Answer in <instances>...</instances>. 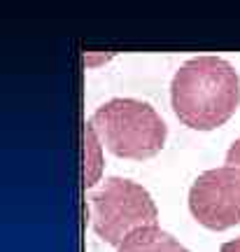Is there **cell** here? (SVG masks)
Returning a JSON list of instances; mask_svg holds the SVG:
<instances>
[{
	"instance_id": "1",
	"label": "cell",
	"mask_w": 240,
	"mask_h": 252,
	"mask_svg": "<svg viewBox=\"0 0 240 252\" xmlns=\"http://www.w3.org/2000/svg\"><path fill=\"white\" fill-rule=\"evenodd\" d=\"M170 105L184 126L214 131L226 124L240 105L238 72L219 56L189 59L173 75Z\"/></svg>"
},
{
	"instance_id": "2",
	"label": "cell",
	"mask_w": 240,
	"mask_h": 252,
	"mask_svg": "<svg viewBox=\"0 0 240 252\" xmlns=\"http://www.w3.org/2000/svg\"><path fill=\"white\" fill-rule=\"evenodd\" d=\"M89 126L98 143L119 159L145 161L163 150L168 128L150 103L135 98H112L93 112Z\"/></svg>"
},
{
	"instance_id": "3",
	"label": "cell",
	"mask_w": 240,
	"mask_h": 252,
	"mask_svg": "<svg viewBox=\"0 0 240 252\" xmlns=\"http://www.w3.org/2000/svg\"><path fill=\"white\" fill-rule=\"evenodd\" d=\"M91 226L100 241L119 245L135 229L156 226V203L150 191L126 178H107L89 196Z\"/></svg>"
},
{
	"instance_id": "4",
	"label": "cell",
	"mask_w": 240,
	"mask_h": 252,
	"mask_svg": "<svg viewBox=\"0 0 240 252\" xmlns=\"http://www.w3.org/2000/svg\"><path fill=\"white\" fill-rule=\"evenodd\" d=\"M189 213L210 231H224L240 224L238 168L219 166L201 173L189 189Z\"/></svg>"
},
{
	"instance_id": "5",
	"label": "cell",
	"mask_w": 240,
	"mask_h": 252,
	"mask_svg": "<svg viewBox=\"0 0 240 252\" xmlns=\"http://www.w3.org/2000/svg\"><path fill=\"white\" fill-rule=\"evenodd\" d=\"M117 252H189L175 236L159 226L135 229L117 245Z\"/></svg>"
},
{
	"instance_id": "6",
	"label": "cell",
	"mask_w": 240,
	"mask_h": 252,
	"mask_svg": "<svg viewBox=\"0 0 240 252\" xmlns=\"http://www.w3.org/2000/svg\"><path fill=\"white\" fill-rule=\"evenodd\" d=\"M84 140H87V187H91L100 175L103 159H100V143H98L96 133H93V128L89 124L84 128Z\"/></svg>"
},
{
	"instance_id": "7",
	"label": "cell",
	"mask_w": 240,
	"mask_h": 252,
	"mask_svg": "<svg viewBox=\"0 0 240 252\" xmlns=\"http://www.w3.org/2000/svg\"><path fill=\"white\" fill-rule=\"evenodd\" d=\"M224 166H231V168L240 171V138H236L231 143V147L226 150V163Z\"/></svg>"
},
{
	"instance_id": "8",
	"label": "cell",
	"mask_w": 240,
	"mask_h": 252,
	"mask_svg": "<svg viewBox=\"0 0 240 252\" xmlns=\"http://www.w3.org/2000/svg\"><path fill=\"white\" fill-rule=\"evenodd\" d=\"M219 252H240V236L233 238V241H226V243L219 248Z\"/></svg>"
}]
</instances>
